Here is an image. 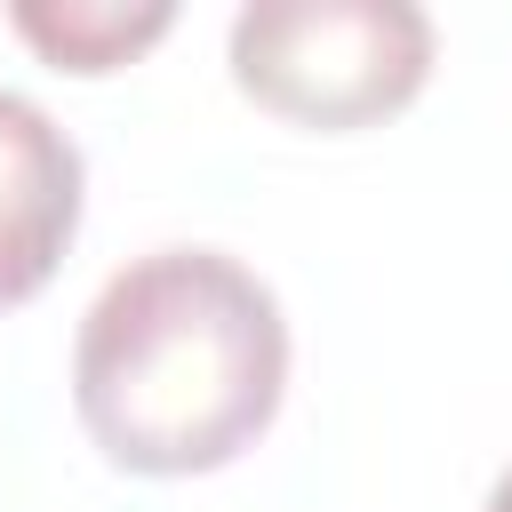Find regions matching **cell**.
I'll list each match as a JSON object with an SVG mask.
<instances>
[{
	"label": "cell",
	"instance_id": "obj_1",
	"mask_svg": "<svg viewBox=\"0 0 512 512\" xmlns=\"http://www.w3.org/2000/svg\"><path fill=\"white\" fill-rule=\"evenodd\" d=\"M280 392V296L224 248H152L120 264L80 312L72 408L120 472H216L240 448H256Z\"/></svg>",
	"mask_w": 512,
	"mask_h": 512
},
{
	"label": "cell",
	"instance_id": "obj_2",
	"mask_svg": "<svg viewBox=\"0 0 512 512\" xmlns=\"http://www.w3.org/2000/svg\"><path fill=\"white\" fill-rule=\"evenodd\" d=\"M432 16L416 0H248L232 16V80L296 128H376L416 104Z\"/></svg>",
	"mask_w": 512,
	"mask_h": 512
},
{
	"label": "cell",
	"instance_id": "obj_3",
	"mask_svg": "<svg viewBox=\"0 0 512 512\" xmlns=\"http://www.w3.org/2000/svg\"><path fill=\"white\" fill-rule=\"evenodd\" d=\"M80 144L16 88H0V312L40 296L80 232Z\"/></svg>",
	"mask_w": 512,
	"mask_h": 512
},
{
	"label": "cell",
	"instance_id": "obj_4",
	"mask_svg": "<svg viewBox=\"0 0 512 512\" xmlns=\"http://www.w3.org/2000/svg\"><path fill=\"white\" fill-rule=\"evenodd\" d=\"M8 24L56 64V72H112L136 48H152L176 8L168 0H16Z\"/></svg>",
	"mask_w": 512,
	"mask_h": 512
},
{
	"label": "cell",
	"instance_id": "obj_5",
	"mask_svg": "<svg viewBox=\"0 0 512 512\" xmlns=\"http://www.w3.org/2000/svg\"><path fill=\"white\" fill-rule=\"evenodd\" d=\"M480 512H512V472H504V480L488 488V504H480Z\"/></svg>",
	"mask_w": 512,
	"mask_h": 512
}]
</instances>
